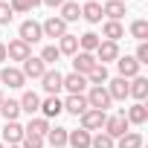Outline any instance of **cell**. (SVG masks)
<instances>
[{
  "label": "cell",
  "mask_w": 148,
  "mask_h": 148,
  "mask_svg": "<svg viewBox=\"0 0 148 148\" xmlns=\"http://www.w3.org/2000/svg\"><path fill=\"white\" fill-rule=\"evenodd\" d=\"M21 110H23V113H29V116H32V113H38V110H41V96H38V93H32V90H26V93L21 96Z\"/></svg>",
  "instance_id": "22"
},
{
  "label": "cell",
  "mask_w": 148,
  "mask_h": 148,
  "mask_svg": "<svg viewBox=\"0 0 148 148\" xmlns=\"http://www.w3.org/2000/svg\"><path fill=\"white\" fill-rule=\"evenodd\" d=\"M3 139H6L9 145H21V139H23V125H21V122H6V125H3Z\"/></svg>",
  "instance_id": "19"
},
{
  "label": "cell",
  "mask_w": 148,
  "mask_h": 148,
  "mask_svg": "<svg viewBox=\"0 0 148 148\" xmlns=\"http://www.w3.org/2000/svg\"><path fill=\"white\" fill-rule=\"evenodd\" d=\"M82 18L87 23H102V6L96 3V0H87V3L82 6Z\"/></svg>",
  "instance_id": "24"
},
{
  "label": "cell",
  "mask_w": 148,
  "mask_h": 148,
  "mask_svg": "<svg viewBox=\"0 0 148 148\" xmlns=\"http://www.w3.org/2000/svg\"><path fill=\"white\" fill-rule=\"evenodd\" d=\"M41 29H44V38H61V35H67V23H64L58 15L47 18V21L41 23Z\"/></svg>",
  "instance_id": "8"
},
{
  "label": "cell",
  "mask_w": 148,
  "mask_h": 148,
  "mask_svg": "<svg viewBox=\"0 0 148 148\" xmlns=\"http://www.w3.org/2000/svg\"><path fill=\"white\" fill-rule=\"evenodd\" d=\"M23 131L38 134V136H47V131H49V119H44V116H29V125H26Z\"/></svg>",
  "instance_id": "29"
},
{
  "label": "cell",
  "mask_w": 148,
  "mask_h": 148,
  "mask_svg": "<svg viewBox=\"0 0 148 148\" xmlns=\"http://www.w3.org/2000/svg\"><path fill=\"white\" fill-rule=\"evenodd\" d=\"M0 102H3V93H0Z\"/></svg>",
  "instance_id": "44"
},
{
  "label": "cell",
  "mask_w": 148,
  "mask_h": 148,
  "mask_svg": "<svg viewBox=\"0 0 148 148\" xmlns=\"http://www.w3.org/2000/svg\"><path fill=\"white\" fill-rule=\"evenodd\" d=\"M67 145H73V148H90V131H84V128L67 131Z\"/></svg>",
  "instance_id": "20"
},
{
  "label": "cell",
  "mask_w": 148,
  "mask_h": 148,
  "mask_svg": "<svg viewBox=\"0 0 148 148\" xmlns=\"http://www.w3.org/2000/svg\"><path fill=\"white\" fill-rule=\"evenodd\" d=\"M108 93H110V99L113 102H125L128 99V79H113V82H108Z\"/></svg>",
  "instance_id": "17"
},
{
  "label": "cell",
  "mask_w": 148,
  "mask_h": 148,
  "mask_svg": "<svg viewBox=\"0 0 148 148\" xmlns=\"http://www.w3.org/2000/svg\"><path fill=\"white\" fill-rule=\"evenodd\" d=\"M61 105H64V110H67V113H73V116H82V113L90 108V105H87V99H84V93H82V96H67Z\"/></svg>",
  "instance_id": "16"
},
{
  "label": "cell",
  "mask_w": 148,
  "mask_h": 148,
  "mask_svg": "<svg viewBox=\"0 0 148 148\" xmlns=\"http://www.w3.org/2000/svg\"><path fill=\"white\" fill-rule=\"evenodd\" d=\"M6 61V44H0V64Z\"/></svg>",
  "instance_id": "42"
},
{
  "label": "cell",
  "mask_w": 148,
  "mask_h": 148,
  "mask_svg": "<svg viewBox=\"0 0 148 148\" xmlns=\"http://www.w3.org/2000/svg\"><path fill=\"white\" fill-rule=\"evenodd\" d=\"M12 18H15L12 6L6 3V0H0V23H3V26H9V23H12Z\"/></svg>",
  "instance_id": "37"
},
{
  "label": "cell",
  "mask_w": 148,
  "mask_h": 148,
  "mask_svg": "<svg viewBox=\"0 0 148 148\" xmlns=\"http://www.w3.org/2000/svg\"><path fill=\"white\" fill-rule=\"evenodd\" d=\"M122 116L128 119V125H145V122H148V108H145L142 102H136V105H131L128 110H122Z\"/></svg>",
  "instance_id": "11"
},
{
  "label": "cell",
  "mask_w": 148,
  "mask_h": 148,
  "mask_svg": "<svg viewBox=\"0 0 148 148\" xmlns=\"http://www.w3.org/2000/svg\"><path fill=\"white\" fill-rule=\"evenodd\" d=\"M134 58H136V64H139V67H142V64H148V44H145V41L136 47V55H134Z\"/></svg>",
  "instance_id": "38"
},
{
  "label": "cell",
  "mask_w": 148,
  "mask_h": 148,
  "mask_svg": "<svg viewBox=\"0 0 148 148\" xmlns=\"http://www.w3.org/2000/svg\"><path fill=\"white\" fill-rule=\"evenodd\" d=\"M102 35H105V41H113V44H116V41L125 35V29H122L119 21H105V23H102Z\"/></svg>",
  "instance_id": "25"
},
{
  "label": "cell",
  "mask_w": 148,
  "mask_h": 148,
  "mask_svg": "<svg viewBox=\"0 0 148 148\" xmlns=\"http://www.w3.org/2000/svg\"><path fill=\"white\" fill-rule=\"evenodd\" d=\"M18 35H21V41H23V44H29V47H32V44H38V41L44 38V29H41V23H38V21H32V18H29V21H23V23H21Z\"/></svg>",
  "instance_id": "2"
},
{
  "label": "cell",
  "mask_w": 148,
  "mask_h": 148,
  "mask_svg": "<svg viewBox=\"0 0 148 148\" xmlns=\"http://www.w3.org/2000/svg\"><path fill=\"white\" fill-rule=\"evenodd\" d=\"M96 61L99 64H108V61H116L119 58V44H113V41H99V47H96Z\"/></svg>",
  "instance_id": "7"
},
{
  "label": "cell",
  "mask_w": 148,
  "mask_h": 148,
  "mask_svg": "<svg viewBox=\"0 0 148 148\" xmlns=\"http://www.w3.org/2000/svg\"><path fill=\"white\" fill-rule=\"evenodd\" d=\"M61 110H64V105H61L58 96H47V99L41 102V113H44V119H52V116H58Z\"/></svg>",
  "instance_id": "23"
},
{
  "label": "cell",
  "mask_w": 148,
  "mask_h": 148,
  "mask_svg": "<svg viewBox=\"0 0 148 148\" xmlns=\"http://www.w3.org/2000/svg\"><path fill=\"white\" fill-rule=\"evenodd\" d=\"M38 58H41L44 64H55V61L61 58V52H58V47H55V44H49V47H44V49H41V55H38Z\"/></svg>",
  "instance_id": "35"
},
{
  "label": "cell",
  "mask_w": 148,
  "mask_h": 148,
  "mask_svg": "<svg viewBox=\"0 0 148 148\" xmlns=\"http://www.w3.org/2000/svg\"><path fill=\"white\" fill-rule=\"evenodd\" d=\"M41 3H47V6H52V9H55V6H64V0H41Z\"/></svg>",
  "instance_id": "40"
},
{
  "label": "cell",
  "mask_w": 148,
  "mask_h": 148,
  "mask_svg": "<svg viewBox=\"0 0 148 148\" xmlns=\"http://www.w3.org/2000/svg\"><path fill=\"white\" fill-rule=\"evenodd\" d=\"M116 70H119L122 79H134V76H139V64H136L134 55H119V58H116Z\"/></svg>",
  "instance_id": "10"
},
{
  "label": "cell",
  "mask_w": 148,
  "mask_h": 148,
  "mask_svg": "<svg viewBox=\"0 0 148 148\" xmlns=\"http://www.w3.org/2000/svg\"><path fill=\"white\" fill-rule=\"evenodd\" d=\"M99 41H102V38H99L96 32H84V35L79 38V49H82V52H96Z\"/></svg>",
  "instance_id": "30"
},
{
  "label": "cell",
  "mask_w": 148,
  "mask_h": 148,
  "mask_svg": "<svg viewBox=\"0 0 148 148\" xmlns=\"http://www.w3.org/2000/svg\"><path fill=\"white\" fill-rule=\"evenodd\" d=\"M87 84H90V87H102V84H108V67H105V64H96V67L87 73Z\"/></svg>",
  "instance_id": "28"
},
{
  "label": "cell",
  "mask_w": 148,
  "mask_h": 148,
  "mask_svg": "<svg viewBox=\"0 0 148 148\" xmlns=\"http://www.w3.org/2000/svg\"><path fill=\"white\" fill-rule=\"evenodd\" d=\"M128 96H134L136 102H142V99L148 96V79H145V76H134V79L128 82Z\"/></svg>",
  "instance_id": "15"
},
{
  "label": "cell",
  "mask_w": 148,
  "mask_h": 148,
  "mask_svg": "<svg viewBox=\"0 0 148 148\" xmlns=\"http://www.w3.org/2000/svg\"><path fill=\"white\" fill-rule=\"evenodd\" d=\"M58 52H61V55H76V52H79V38L70 35V32L61 35V38H58Z\"/></svg>",
  "instance_id": "27"
},
{
  "label": "cell",
  "mask_w": 148,
  "mask_h": 148,
  "mask_svg": "<svg viewBox=\"0 0 148 148\" xmlns=\"http://www.w3.org/2000/svg\"><path fill=\"white\" fill-rule=\"evenodd\" d=\"M0 148H6V145H3V142H0Z\"/></svg>",
  "instance_id": "45"
},
{
  "label": "cell",
  "mask_w": 148,
  "mask_h": 148,
  "mask_svg": "<svg viewBox=\"0 0 148 148\" xmlns=\"http://www.w3.org/2000/svg\"><path fill=\"white\" fill-rule=\"evenodd\" d=\"M29 55H32V49H29V44H23L21 38H15V41H9V44H6V58H12V61H21V64H23Z\"/></svg>",
  "instance_id": "6"
},
{
  "label": "cell",
  "mask_w": 148,
  "mask_h": 148,
  "mask_svg": "<svg viewBox=\"0 0 148 148\" xmlns=\"http://www.w3.org/2000/svg\"><path fill=\"white\" fill-rule=\"evenodd\" d=\"M102 15H105L108 21H122L128 12H125V3H122V0H108V3L102 6Z\"/></svg>",
  "instance_id": "18"
},
{
  "label": "cell",
  "mask_w": 148,
  "mask_h": 148,
  "mask_svg": "<svg viewBox=\"0 0 148 148\" xmlns=\"http://www.w3.org/2000/svg\"><path fill=\"white\" fill-rule=\"evenodd\" d=\"M0 113H3L6 122H18V116H21V102H18V99H3V102H0Z\"/></svg>",
  "instance_id": "21"
},
{
  "label": "cell",
  "mask_w": 148,
  "mask_h": 148,
  "mask_svg": "<svg viewBox=\"0 0 148 148\" xmlns=\"http://www.w3.org/2000/svg\"><path fill=\"white\" fill-rule=\"evenodd\" d=\"M105 134L110 136V139H119L122 134H128V119L119 113V116H108V122H105Z\"/></svg>",
  "instance_id": "9"
},
{
  "label": "cell",
  "mask_w": 148,
  "mask_h": 148,
  "mask_svg": "<svg viewBox=\"0 0 148 148\" xmlns=\"http://www.w3.org/2000/svg\"><path fill=\"white\" fill-rule=\"evenodd\" d=\"M84 87H87V79H84V76H79V73H70V76H64V90H67L70 96H82Z\"/></svg>",
  "instance_id": "13"
},
{
  "label": "cell",
  "mask_w": 148,
  "mask_h": 148,
  "mask_svg": "<svg viewBox=\"0 0 148 148\" xmlns=\"http://www.w3.org/2000/svg\"><path fill=\"white\" fill-rule=\"evenodd\" d=\"M84 99H87V105H90L93 110H105V113H108V108H110V102H113L105 84H102V87H90V93H87Z\"/></svg>",
  "instance_id": "1"
},
{
  "label": "cell",
  "mask_w": 148,
  "mask_h": 148,
  "mask_svg": "<svg viewBox=\"0 0 148 148\" xmlns=\"http://www.w3.org/2000/svg\"><path fill=\"white\" fill-rule=\"evenodd\" d=\"M64 23H73V21H79L82 18V6L79 3H73V0H64V6H61V15H58Z\"/></svg>",
  "instance_id": "26"
},
{
  "label": "cell",
  "mask_w": 148,
  "mask_h": 148,
  "mask_svg": "<svg viewBox=\"0 0 148 148\" xmlns=\"http://www.w3.org/2000/svg\"><path fill=\"white\" fill-rule=\"evenodd\" d=\"M96 64H99V61H96L93 52H76V55H73V73H79V76H84V79H87V73H90Z\"/></svg>",
  "instance_id": "4"
},
{
  "label": "cell",
  "mask_w": 148,
  "mask_h": 148,
  "mask_svg": "<svg viewBox=\"0 0 148 148\" xmlns=\"http://www.w3.org/2000/svg\"><path fill=\"white\" fill-rule=\"evenodd\" d=\"M79 119H82V128H84V131H102L105 122H108V113H105V110H93V108H87Z\"/></svg>",
  "instance_id": "3"
},
{
  "label": "cell",
  "mask_w": 148,
  "mask_h": 148,
  "mask_svg": "<svg viewBox=\"0 0 148 148\" xmlns=\"http://www.w3.org/2000/svg\"><path fill=\"white\" fill-rule=\"evenodd\" d=\"M0 82L9 84V87H23V84H26L23 73H21L18 67H3V70H0Z\"/></svg>",
  "instance_id": "14"
},
{
  "label": "cell",
  "mask_w": 148,
  "mask_h": 148,
  "mask_svg": "<svg viewBox=\"0 0 148 148\" xmlns=\"http://www.w3.org/2000/svg\"><path fill=\"white\" fill-rule=\"evenodd\" d=\"M9 6H12V12H29V6L23 3V0H12Z\"/></svg>",
  "instance_id": "39"
},
{
  "label": "cell",
  "mask_w": 148,
  "mask_h": 148,
  "mask_svg": "<svg viewBox=\"0 0 148 148\" xmlns=\"http://www.w3.org/2000/svg\"><path fill=\"white\" fill-rule=\"evenodd\" d=\"M47 139L52 148H64L67 145V128H49L47 131Z\"/></svg>",
  "instance_id": "31"
},
{
  "label": "cell",
  "mask_w": 148,
  "mask_h": 148,
  "mask_svg": "<svg viewBox=\"0 0 148 148\" xmlns=\"http://www.w3.org/2000/svg\"><path fill=\"white\" fill-rule=\"evenodd\" d=\"M21 148H44V136H38V134H29V131H23Z\"/></svg>",
  "instance_id": "36"
},
{
  "label": "cell",
  "mask_w": 148,
  "mask_h": 148,
  "mask_svg": "<svg viewBox=\"0 0 148 148\" xmlns=\"http://www.w3.org/2000/svg\"><path fill=\"white\" fill-rule=\"evenodd\" d=\"M9 148H21V145H9Z\"/></svg>",
  "instance_id": "43"
},
{
  "label": "cell",
  "mask_w": 148,
  "mask_h": 148,
  "mask_svg": "<svg viewBox=\"0 0 148 148\" xmlns=\"http://www.w3.org/2000/svg\"><path fill=\"white\" fill-rule=\"evenodd\" d=\"M90 148H116V139H110V136L102 131V134L90 136Z\"/></svg>",
  "instance_id": "34"
},
{
  "label": "cell",
  "mask_w": 148,
  "mask_h": 148,
  "mask_svg": "<svg viewBox=\"0 0 148 148\" xmlns=\"http://www.w3.org/2000/svg\"><path fill=\"white\" fill-rule=\"evenodd\" d=\"M131 35L142 44V41L148 38V21H142V18H139V21H134V23H131Z\"/></svg>",
  "instance_id": "33"
},
{
  "label": "cell",
  "mask_w": 148,
  "mask_h": 148,
  "mask_svg": "<svg viewBox=\"0 0 148 148\" xmlns=\"http://www.w3.org/2000/svg\"><path fill=\"white\" fill-rule=\"evenodd\" d=\"M23 3H26V6H29V12H32L35 6H41V0H23Z\"/></svg>",
  "instance_id": "41"
},
{
  "label": "cell",
  "mask_w": 148,
  "mask_h": 148,
  "mask_svg": "<svg viewBox=\"0 0 148 148\" xmlns=\"http://www.w3.org/2000/svg\"><path fill=\"white\" fill-rule=\"evenodd\" d=\"M41 82H44V90L49 93V96H58L61 90H64V76L58 70H47L44 76H41Z\"/></svg>",
  "instance_id": "5"
},
{
  "label": "cell",
  "mask_w": 148,
  "mask_h": 148,
  "mask_svg": "<svg viewBox=\"0 0 148 148\" xmlns=\"http://www.w3.org/2000/svg\"><path fill=\"white\" fill-rule=\"evenodd\" d=\"M119 148H142V134H136V131H128V134H122L119 136V142H116Z\"/></svg>",
  "instance_id": "32"
},
{
  "label": "cell",
  "mask_w": 148,
  "mask_h": 148,
  "mask_svg": "<svg viewBox=\"0 0 148 148\" xmlns=\"http://www.w3.org/2000/svg\"><path fill=\"white\" fill-rule=\"evenodd\" d=\"M21 73H23V79H41L44 73H47V64L41 61V58H26L23 61V67H21Z\"/></svg>",
  "instance_id": "12"
}]
</instances>
